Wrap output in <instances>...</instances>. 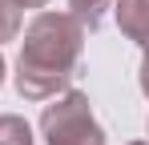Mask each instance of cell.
<instances>
[{
	"label": "cell",
	"mask_w": 149,
	"mask_h": 145,
	"mask_svg": "<svg viewBox=\"0 0 149 145\" xmlns=\"http://www.w3.org/2000/svg\"><path fill=\"white\" fill-rule=\"evenodd\" d=\"M141 93L149 97V52H145V61H141Z\"/></svg>",
	"instance_id": "7"
},
{
	"label": "cell",
	"mask_w": 149,
	"mask_h": 145,
	"mask_svg": "<svg viewBox=\"0 0 149 145\" xmlns=\"http://www.w3.org/2000/svg\"><path fill=\"white\" fill-rule=\"evenodd\" d=\"M40 129H45L49 145H105V133L89 109V97L77 93V89H65V97L45 105Z\"/></svg>",
	"instance_id": "2"
},
{
	"label": "cell",
	"mask_w": 149,
	"mask_h": 145,
	"mask_svg": "<svg viewBox=\"0 0 149 145\" xmlns=\"http://www.w3.org/2000/svg\"><path fill=\"white\" fill-rule=\"evenodd\" d=\"M0 145H32V129L24 117H0Z\"/></svg>",
	"instance_id": "5"
},
{
	"label": "cell",
	"mask_w": 149,
	"mask_h": 145,
	"mask_svg": "<svg viewBox=\"0 0 149 145\" xmlns=\"http://www.w3.org/2000/svg\"><path fill=\"white\" fill-rule=\"evenodd\" d=\"M49 0H20V8H45Z\"/></svg>",
	"instance_id": "8"
},
{
	"label": "cell",
	"mask_w": 149,
	"mask_h": 145,
	"mask_svg": "<svg viewBox=\"0 0 149 145\" xmlns=\"http://www.w3.org/2000/svg\"><path fill=\"white\" fill-rule=\"evenodd\" d=\"M69 8H73L69 16H73L81 28H89V32H93V28L105 20V8H113V0H69Z\"/></svg>",
	"instance_id": "4"
},
{
	"label": "cell",
	"mask_w": 149,
	"mask_h": 145,
	"mask_svg": "<svg viewBox=\"0 0 149 145\" xmlns=\"http://www.w3.org/2000/svg\"><path fill=\"white\" fill-rule=\"evenodd\" d=\"M113 8H117L121 32L149 52V0H113Z\"/></svg>",
	"instance_id": "3"
},
{
	"label": "cell",
	"mask_w": 149,
	"mask_h": 145,
	"mask_svg": "<svg viewBox=\"0 0 149 145\" xmlns=\"http://www.w3.org/2000/svg\"><path fill=\"white\" fill-rule=\"evenodd\" d=\"M129 145H149V141H129Z\"/></svg>",
	"instance_id": "10"
},
{
	"label": "cell",
	"mask_w": 149,
	"mask_h": 145,
	"mask_svg": "<svg viewBox=\"0 0 149 145\" xmlns=\"http://www.w3.org/2000/svg\"><path fill=\"white\" fill-rule=\"evenodd\" d=\"M4 69H8V65H4V56H0V85H4Z\"/></svg>",
	"instance_id": "9"
},
{
	"label": "cell",
	"mask_w": 149,
	"mask_h": 145,
	"mask_svg": "<svg viewBox=\"0 0 149 145\" xmlns=\"http://www.w3.org/2000/svg\"><path fill=\"white\" fill-rule=\"evenodd\" d=\"M20 32V0H0V40H12Z\"/></svg>",
	"instance_id": "6"
},
{
	"label": "cell",
	"mask_w": 149,
	"mask_h": 145,
	"mask_svg": "<svg viewBox=\"0 0 149 145\" xmlns=\"http://www.w3.org/2000/svg\"><path fill=\"white\" fill-rule=\"evenodd\" d=\"M85 28L69 12H36L24 28V48L16 61V93L24 101H49L65 93L81 65Z\"/></svg>",
	"instance_id": "1"
}]
</instances>
